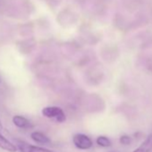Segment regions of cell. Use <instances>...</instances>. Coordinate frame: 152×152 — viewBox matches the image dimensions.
Wrapping results in <instances>:
<instances>
[{
    "mask_svg": "<svg viewBox=\"0 0 152 152\" xmlns=\"http://www.w3.org/2000/svg\"><path fill=\"white\" fill-rule=\"evenodd\" d=\"M72 143L76 148L80 150H88L93 146V141L91 138L84 133L74 134L72 136Z\"/></svg>",
    "mask_w": 152,
    "mask_h": 152,
    "instance_id": "cell-2",
    "label": "cell"
},
{
    "mask_svg": "<svg viewBox=\"0 0 152 152\" xmlns=\"http://www.w3.org/2000/svg\"><path fill=\"white\" fill-rule=\"evenodd\" d=\"M3 130V125H2V123H1V120H0V132Z\"/></svg>",
    "mask_w": 152,
    "mask_h": 152,
    "instance_id": "cell-10",
    "label": "cell"
},
{
    "mask_svg": "<svg viewBox=\"0 0 152 152\" xmlns=\"http://www.w3.org/2000/svg\"><path fill=\"white\" fill-rule=\"evenodd\" d=\"M96 143L98 144V146L101 148H109L112 146V141L110 140V139L104 135L98 136L96 139Z\"/></svg>",
    "mask_w": 152,
    "mask_h": 152,
    "instance_id": "cell-8",
    "label": "cell"
},
{
    "mask_svg": "<svg viewBox=\"0 0 152 152\" xmlns=\"http://www.w3.org/2000/svg\"><path fill=\"white\" fill-rule=\"evenodd\" d=\"M152 150V134L148 135L145 140L132 152H150Z\"/></svg>",
    "mask_w": 152,
    "mask_h": 152,
    "instance_id": "cell-7",
    "label": "cell"
},
{
    "mask_svg": "<svg viewBox=\"0 0 152 152\" xmlns=\"http://www.w3.org/2000/svg\"><path fill=\"white\" fill-rule=\"evenodd\" d=\"M31 139L36 143L39 145H48L51 143V140L48 135L39 131H33L31 133Z\"/></svg>",
    "mask_w": 152,
    "mask_h": 152,
    "instance_id": "cell-4",
    "label": "cell"
},
{
    "mask_svg": "<svg viewBox=\"0 0 152 152\" xmlns=\"http://www.w3.org/2000/svg\"><path fill=\"white\" fill-rule=\"evenodd\" d=\"M119 141L123 145H130L132 142V138L128 135H122L119 138Z\"/></svg>",
    "mask_w": 152,
    "mask_h": 152,
    "instance_id": "cell-9",
    "label": "cell"
},
{
    "mask_svg": "<svg viewBox=\"0 0 152 152\" xmlns=\"http://www.w3.org/2000/svg\"><path fill=\"white\" fill-rule=\"evenodd\" d=\"M41 115L44 117L53 120L58 124H63L66 121V115L64 111L56 106H48L43 107L41 110Z\"/></svg>",
    "mask_w": 152,
    "mask_h": 152,
    "instance_id": "cell-1",
    "label": "cell"
},
{
    "mask_svg": "<svg viewBox=\"0 0 152 152\" xmlns=\"http://www.w3.org/2000/svg\"><path fill=\"white\" fill-rule=\"evenodd\" d=\"M15 146L17 147V149H19L21 152H56L55 150L47 148L45 147H40L38 145H31L23 140H16Z\"/></svg>",
    "mask_w": 152,
    "mask_h": 152,
    "instance_id": "cell-3",
    "label": "cell"
},
{
    "mask_svg": "<svg viewBox=\"0 0 152 152\" xmlns=\"http://www.w3.org/2000/svg\"><path fill=\"white\" fill-rule=\"evenodd\" d=\"M12 122H13L14 125L19 129L26 130V129H29L31 127V123L26 117L20 115H14L12 118Z\"/></svg>",
    "mask_w": 152,
    "mask_h": 152,
    "instance_id": "cell-5",
    "label": "cell"
},
{
    "mask_svg": "<svg viewBox=\"0 0 152 152\" xmlns=\"http://www.w3.org/2000/svg\"><path fill=\"white\" fill-rule=\"evenodd\" d=\"M0 148H2L7 152H16L17 147L15 143H13L10 140L6 138L1 132H0Z\"/></svg>",
    "mask_w": 152,
    "mask_h": 152,
    "instance_id": "cell-6",
    "label": "cell"
}]
</instances>
